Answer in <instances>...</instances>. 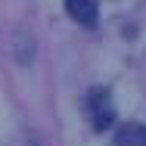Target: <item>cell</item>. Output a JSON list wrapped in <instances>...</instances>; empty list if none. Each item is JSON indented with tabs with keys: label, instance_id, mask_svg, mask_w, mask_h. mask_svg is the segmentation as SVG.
Returning a JSON list of instances; mask_svg holds the SVG:
<instances>
[{
	"label": "cell",
	"instance_id": "6da1fadb",
	"mask_svg": "<svg viewBox=\"0 0 146 146\" xmlns=\"http://www.w3.org/2000/svg\"><path fill=\"white\" fill-rule=\"evenodd\" d=\"M87 115L93 131H109L115 124V103H112V93L106 87H93L87 93Z\"/></svg>",
	"mask_w": 146,
	"mask_h": 146
},
{
	"label": "cell",
	"instance_id": "7a4b0ae2",
	"mask_svg": "<svg viewBox=\"0 0 146 146\" xmlns=\"http://www.w3.org/2000/svg\"><path fill=\"white\" fill-rule=\"evenodd\" d=\"M65 13L78 25L96 28V22H100V0H65Z\"/></svg>",
	"mask_w": 146,
	"mask_h": 146
},
{
	"label": "cell",
	"instance_id": "3957f363",
	"mask_svg": "<svg viewBox=\"0 0 146 146\" xmlns=\"http://www.w3.org/2000/svg\"><path fill=\"white\" fill-rule=\"evenodd\" d=\"M115 146H146V124L124 121L115 131Z\"/></svg>",
	"mask_w": 146,
	"mask_h": 146
},
{
	"label": "cell",
	"instance_id": "277c9868",
	"mask_svg": "<svg viewBox=\"0 0 146 146\" xmlns=\"http://www.w3.org/2000/svg\"><path fill=\"white\" fill-rule=\"evenodd\" d=\"M13 59L22 62V65H28L34 59V37L28 31H16L13 34Z\"/></svg>",
	"mask_w": 146,
	"mask_h": 146
}]
</instances>
